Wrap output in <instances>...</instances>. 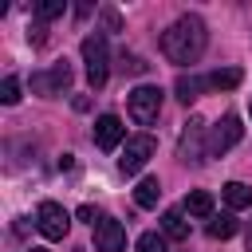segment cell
<instances>
[{
	"label": "cell",
	"instance_id": "cell-1",
	"mask_svg": "<svg viewBox=\"0 0 252 252\" xmlns=\"http://www.w3.org/2000/svg\"><path fill=\"white\" fill-rule=\"evenodd\" d=\"M205 43H209V32H205V20L201 16H181V20H173L161 32V55L169 63H177V67L197 63L201 51H205Z\"/></svg>",
	"mask_w": 252,
	"mask_h": 252
},
{
	"label": "cell",
	"instance_id": "cell-2",
	"mask_svg": "<svg viewBox=\"0 0 252 252\" xmlns=\"http://www.w3.org/2000/svg\"><path fill=\"white\" fill-rule=\"evenodd\" d=\"M83 63H87V79H91V87L98 91L102 83H106V75H110V47H106V35H87L83 39Z\"/></svg>",
	"mask_w": 252,
	"mask_h": 252
},
{
	"label": "cell",
	"instance_id": "cell-3",
	"mask_svg": "<svg viewBox=\"0 0 252 252\" xmlns=\"http://www.w3.org/2000/svg\"><path fill=\"white\" fill-rule=\"evenodd\" d=\"M126 110H130V118L138 122V126H150V122H158V114H161V87H134L130 94H126Z\"/></svg>",
	"mask_w": 252,
	"mask_h": 252
},
{
	"label": "cell",
	"instance_id": "cell-4",
	"mask_svg": "<svg viewBox=\"0 0 252 252\" xmlns=\"http://www.w3.org/2000/svg\"><path fill=\"white\" fill-rule=\"evenodd\" d=\"M240 138H244L240 118H236V114H220V118L209 126V158H224Z\"/></svg>",
	"mask_w": 252,
	"mask_h": 252
},
{
	"label": "cell",
	"instance_id": "cell-5",
	"mask_svg": "<svg viewBox=\"0 0 252 252\" xmlns=\"http://www.w3.org/2000/svg\"><path fill=\"white\" fill-rule=\"evenodd\" d=\"M205 118H189L185 122V130H181V142H177V158L185 161V165H201L205 161V154H209V142H205Z\"/></svg>",
	"mask_w": 252,
	"mask_h": 252
},
{
	"label": "cell",
	"instance_id": "cell-6",
	"mask_svg": "<svg viewBox=\"0 0 252 252\" xmlns=\"http://www.w3.org/2000/svg\"><path fill=\"white\" fill-rule=\"evenodd\" d=\"M35 228H39V236H47V240H63V236L71 232V213H67L59 201H43V205L35 209Z\"/></svg>",
	"mask_w": 252,
	"mask_h": 252
},
{
	"label": "cell",
	"instance_id": "cell-7",
	"mask_svg": "<svg viewBox=\"0 0 252 252\" xmlns=\"http://www.w3.org/2000/svg\"><path fill=\"white\" fill-rule=\"evenodd\" d=\"M67 87H71V63H67V59L51 63L47 71H32V91H35V94H43V98L63 94Z\"/></svg>",
	"mask_w": 252,
	"mask_h": 252
},
{
	"label": "cell",
	"instance_id": "cell-8",
	"mask_svg": "<svg viewBox=\"0 0 252 252\" xmlns=\"http://www.w3.org/2000/svg\"><path fill=\"white\" fill-rule=\"evenodd\" d=\"M150 158H154V138H150V134H134V138H126V150H122V158H118V169L130 177V173H138Z\"/></svg>",
	"mask_w": 252,
	"mask_h": 252
},
{
	"label": "cell",
	"instance_id": "cell-9",
	"mask_svg": "<svg viewBox=\"0 0 252 252\" xmlns=\"http://www.w3.org/2000/svg\"><path fill=\"white\" fill-rule=\"evenodd\" d=\"M94 248L98 252H126V228L114 217H102L94 224Z\"/></svg>",
	"mask_w": 252,
	"mask_h": 252
},
{
	"label": "cell",
	"instance_id": "cell-10",
	"mask_svg": "<svg viewBox=\"0 0 252 252\" xmlns=\"http://www.w3.org/2000/svg\"><path fill=\"white\" fill-rule=\"evenodd\" d=\"M122 138H126V126H122L118 114H98L94 118V146L98 150H118Z\"/></svg>",
	"mask_w": 252,
	"mask_h": 252
},
{
	"label": "cell",
	"instance_id": "cell-11",
	"mask_svg": "<svg viewBox=\"0 0 252 252\" xmlns=\"http://www.w3.org/2000/svg\"><path fill=\"white\" fill-rule=\"evenodd\" d=\"M161 232H165V240H185V236H189L185 209H165V213H161Z\"/></svg>",
	"mask_w": 252,
	"mask_h": 252
},
{
	"label": "cell",
	"instance_id": "cell-12",
	"mask_svg": "<svg viewBox=\"0 0 252 252\" xmlns=\"http://www.w3.org/2000/svg\"><path fill=\"white\" fill-rule=\"evenodd\" d=\"M205 87H209V75H205V79H201V75H177V98H181V102L201 98Z\"/></svg>",
	"mask_w": 252,
	"mask_h": 252
},
{
	"label": "cell",
	"instance_id": "cell-13",
	"mask_svg": "<svg viewBox=\"0 0 252 252\" xmlns=\"http://www.w3.org/2000/svg\"><path fill=\"white\" fill-rule=\"evenodd\" d=\"M158 197H161V185H158V177H142V181H138V189H134V201H138V209H158Z\"/></svg>",
	"mask_w": 252,
	"mask_h": 252
},
{
	"label": "cell",
	"instance_id": "cell-14",
	"mask_svg": "<svg viewBox=\"0 0 252 252\" xmlns=\"http://www.w3.org/2000/svg\"><path fill=\"white\" fill-rule=\"evenodd\" d=\"M220 193H224V205H228V209H248V205H252V189H248L244 181H228Z\"/></svg>",
	"mask_w": 252,
	"mask_h": 252
},
{
	"label": "cell",
	"instance_id": "cell-15",
	"mask_svg": "<svg viewBox=\"0 0 252 252\" xmlns=\"http://www.w3.org/2000/svg\"><path fill=\"white\" fill-rule=\"evenodd\" d=\"M185 213H189V217H213V197H209L205 189H193V193L185 197Z\"/></svg>",
	"mask_w": 252,
	"mask_h": 252
},
{
	"label": "cell",
	"instance_id": "cell-16",
	"mask_svg": "<svg viewBox=\"0 0 252 252\" xmlns=\"http://www.w3.org/2000/svg\"><path fill=\"white\" fill-rule=\"evenodd\" d=\"M209 236H213V240H228V236H236V217H232V213L209 217Z\"/></svg>",
	"mask_w": 252,
	"mask_h": 252
},
{
	"label": "cell",
	"instance_id": "cell-17",
	"mask_svg": "<svg viewBox=\"0 0 252 252\" xmlns=\"http://www.w3.org/2000/svg\"><path fill=\"white\" fill-rule=\"evenodd\" d=\"M240 79H244L240 67H224V71H213V75H209V87H213V91H232Z\"/></svg>",
	"mask_w": 252,
	"mask_h": 252
},
{
	"label": "cell",
	"instance_id": "cell-18",
	"mask_svg": "<svg viewBox=\"0 0 252 252\" xmlns=\"http://www.w3.org/2000/svg\"><path fill=\"white\" fill-rule=\"evenodd\" d=\"M134 252H165V232H142Z\"/></svg>",
	"mask_w": 252,
	"mask_h": 252
},
{
	"label": "cell",
	"instance_id": "cell-19",
	"mask_svg": "<svg viewBox=\"0 0 252 252\" xmlns=\"http://www.w3.org/2000/svg\"><path fill=\"white\" fill-rule=\"evenodd\" d=\"M118 71H122V75H146V71H150V63H146L142 55H126V51H122Z\"/></svg>",
	"mask_w": 252,
	"mask_h": 252
},
{
	"label": "cell",
	"instance_id": "cell-20",
	"mask_svg": "<svg viewBox=\"0 0 252 252\" xmlns=\"http://www.w3.org/2000/svg\"><path fill=\"white\" fill-rule=\"evenodd\" d=\"M0 102H4V106H16V102H20V79H16V75H8V79L0 83Z\"/></svg>",
	"mask_w": 252,
	"mask_h": 252
},
{
	"label": "cell",
	"instance_id": "cell-21",
	"mask_svg": "<svg viewBox=\"0 0 252 252\" xmlns=\"http://www.w3.org/2000/svg\"><path fill=\"white\" fill-rule=\"evenodd\" d=\"M63 8H67L63 0H39L35 4V16L39 20H55V16H63Z\"/></svg>",
	"mask_w": 252,
	"mask_h": 252
},
{
	"label": "cell",
	"instance_id": "cell-22",
	"mask_svg": "<svg viewBox=\"0 0 252 252\" xmlns=\"http://www.w3.org/2000/svg\"><path fill=\"white\" fill-rule=\"evenodd\" d=\"M75 217H79V220H87V224H91V228H94V224H98V220H102V217H98V213H94V205H83V209H79V213H75Z\"/></svg>",
	"mask_w": 252,
	"mask_h": 252
},
{
	"label": "cell",
	"instance_id": "cell-23",
	"mask_svg": "<svg viewBox=\"0 0 252 252\" xmlns=\"http://www.w3.org/2000/svg\"><path fill=\"white\" fill-rule=\"evenodd\" d=\"M102 16H106V28H110V32H118V28H122V24H118V12H114V8H102Z\"/></svg>",
	"mask_w": 252,
	"mask_h": 252
},
{
	"label": "cell",
	"instance_id": "cell-24",
	"mask_svg": "<svg viewBox=\"0 0 252 252\" xmlns=\"http://www.w3.org/2000/svg\"><path fill=\"white\" fill-rule=\"evenodd\" d=\"M248 252H252V228H248Z\"/></svg>",
	"mask_w": 252,
	"mask_h": 252
},
{
	"label": "cell",
	"instance_id": "cell-25",
	"mask_svg": "<svg viewBox=\"0 0 252 252\" xmlns=\"http://www.w3.org/2000/svg\"><path fill=\"white\" fill-rule=\"evenodd\" d=\"M32 252H47V248H32Z\"/></svg>",
	"mask_w": 252,
	"mask_h": 252
},
{
	"label": "cell",
	"instance_id": "cell-26",
	"mask_svg": "<svg viewBox=\"0 0 252 252\" xmlns=\"http://www.w3.org/2000/svg\"><path fill=\"white\" fill-rule=\"evenodd\" d=\"M248 114H252V102H248Z\"/></svg>",
	"mask_w": 252,
	"mask_h": 252
}]
</instances>
